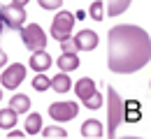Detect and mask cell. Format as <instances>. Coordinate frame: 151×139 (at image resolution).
<instances>
[{"mask_svg": "<svg viewBox=\"0 0 151 139\" xmlns=\"http://www.w3.org/2000/svg\"><path fill=\"white\" fill-rule=\"evenodd\" d=\"M5 63H7V53H5V51H2V49H0V67H2V65H5Z\"/></svg>", "mask_w": 151, "mask_h": 139, "instance_id": "obj_25", "label": "cell"}, {"mask_svg": "<svg viewBox=\"0 0 151 139\" xmlns=\"http://www.w3.org/2000/svg\"><path fill=\"white\" fill-rule=\"evenodd\" d=\"M0 100H2V88H0Z\"/></svg>", "mask_w": 151, "mask_h": 139, "instance_id": "obj_28", "label": "cell"}, {"mask_svg": "<svg viewBox=\"0 0 151 139\" xmlns=\"http://www.w3.org/2000/svg\"><path fill=\"white\" fill-rule=\"evenodd\" d=\"M26 79V65L23 63H12L9 67H5V72L0 74V83L7 91H17Z\"/></svg>", "mask_w": 151, "mask_h": 139, "instance_id": "obj_6", "label": "cell"}, {"mask_svg": "<svg viewBox=\"0 0 151 139\" xmlns=\"http://www.w3.org/2000/svg\"><path fill=\"white\" fill-rule=\"evenodd\" d=\"M2 26H5V19H2V12H0V33H2Z\"/></svg>", "mask_w": 151, "mask_h": 139, "instance_id": "obj_27", "label": "cell"}, {"mask_svg": "<svg viewBox=\"0 0 151 139\" xmlns=\"http://www.w3.org/2000/svg\"><path fill=\"white\" fill-rule=\"evenodd\" d=\"M51 56L47 53V49H37V51H30V60H28V65H30V70H35V72H47L49 67H51Z\"/></svg>", "mask_w": 151, "mask_h": 139, "instance_id": "obj_9", "label": "cell"}, {"mask_svg": "<svg viewBox=\"0 0 151 139\" xmlns=\"http://www.w3.org/2000/svg\"><path fill=\"white\" fill-rule=\"evenodd\" d=\"M12 2H14V5H19V7H26L30 0H12Z\"/></svg>", "mask_w": 151, "mask_h": 139, "instance_id": "obj_26", "label": "cell"}, {"mask_svg": "<svg viewBox=\"0 0 151 139\" xmlns=\"http://www.w3.org/2000/svg\"><path fill=\"white\" fill-rule=\"evenodd\" d=\"M42 137H68V132L58 125H49V128H42Z\"/></svg>", "mask_w": 151, "mask_h": 139, "instance_id": "obj_22", "label": "cell"}, {"mask_svg": "<svg viewBox=\"0 0 151 139\" xmlns=\"http://www.w3.org/2000/svg\"><path fill=\"white\" fill-rule=\"evenodd\" d=\"M9 137H12V139H19V137H23V132H19V130L12 128V130H9Z\"/></svg>", "mask_w": 151, "mask_h": 139, "instance_id": "obj_24", "label": "cell"}, {"mask_svg": "<svg viewBox=\"0 0 151 139\" xmlns=\"http://www.w3.org/2000/svg\"><path fill=\"white\" fill-rule=\"evenodd\" d=\"M9 107H12L17 114H28V109H30V98L23 95V93H17L14 98L9 100Z\"/></svg>", "mask_w": 151, "mask_h": 139, "instance_id": "obj_13", "label": "cell"}, {"mask_svg": "<svg viewBox=\"0 0 151 139\" xmlns=\"http://www.w3.org/2000/svg\"><path fill=\"white\" fill-rule=\"evenodd\" d=\"M107 67L116 74H132L151 60V40L139 26H114L107 35Z\"/></svg>", "mask_w": 151, "mask_h": 139, "instance_id": "obj_1", "label": "cell"}, {"mask_svg": "<svg viewBox=\"0 0 151 139\" xmlns=\"http://www.w3.org/2000/svg\"><path fill=\"white\" fill-rule=\"evenodd\" d=\"M60 51H63V53H77L79 46H77L75 37H65V40H60Z\"/></svg>", "mask_w": 151, "mask_h": 139, "instance_id": "obj_21", "label": "cell"}, {"mask_svg": "<svg viewBox=\"0 0 151 139\" xmlns=\"http://www.w3.org/2000/svg\"><path fill=\"white\" fill-rule=\"evenodd\" d=\"M37 5L42 9H60L63 7V0H37Z\"/></svg>", "mask_w": 151, "mask_h": 139, "instance_id": "obj_23", "label": "cell"}, {"mask_svg": "<svg viewBox=\"0 0 151 139\" xmlns=\"http://www.w3.org/2000/svg\"><path fill=\"white\" fill-rule=\"evenodd\" d=\"M56 65L60 67V72H72V70L79 67V56L77 53H60Z\"/></svg>", "mask_w": 151, "mask_h": 139, "instance_id": "obj_11", "label": "cell"}, {"mask_svg": "<svg viewBox=\"0 0 151 139\" xmlns=\"http://www.w3.org/2000/svg\"><path fill=\"white\" fill-rule=\"evenodd\" d=\"M75 93H77V98L84 102V107H88V109H100L102 107V93H98L95 81L91 77H81L77 81Z\"/></svg>", "mask_w": 151, "mask_h": 139, "instance_id": "obj_3", "label": "cell"}, {"mask_svg": "<svg viewBox=\"0 0 151 139\" xmlns=\"http://www.w3.org/2000/svg\"><path fill=\"white\" fill-rule=\"evenodd\" d=\"M21 42L28 51H37V49H44L47 46V33L42 30V26L37 23H28L21 28Z\"/></svg>", "mask_w": 151, "mask_h": 139, "instance_id": "obj_5", "label": "cell"}, {"mask_svg": "<svg viewBox=\"0 0 151 139\" xmlns=\"http://www.w3.org/2000/svg\"><path fill=\"white\" fill-rule=\"evenodd\" d=\"M23 130H26V135H40V132H42V116L35 114V111H33V114H28Z\"/></svg>", "mask_w": 151, "mask_h": 139, "instance_id": "obj_16", "label": "cell"}, {"mask_svg": "<svg viewBox=\"0 0 151 139\" xmlns=\"http://www.w3.org/2000/svg\"><path fill=\"white\" fill-rule=\"evenodd\" d=\"M77 111H79L77 102H70V100L49 104V116L56 120V123H68V120L77 118Z\"/></svg>", "mask_w": 151, "mask_h": 139, "instance_id": "obj_7", "label": "cell"}, {"mask_svg": "<svg viewBox=\"0 0 151 139\" xmlns=\"http://www.w3.org/2000/svg\"><path fill=\"white\" fill-rule=\"evenodd\" d=\"M128 5H130V0H107V14L119 16V14H123L128 9Z\"/></svg>", "mask_w": 151, "mask_h": 139, "instance_id": "obj_17", "label": "cell"}, {"mask_svg": "<svg viewBox=\"0 0 151 139\" xmlns=\"http://www.w3.org/2000/svg\"><path fill=\"white\" fill-rule=\"evenodd\" d=\"M75 14L68 12V9H60L54 21H51V37L56 42L65 40V37H72V28H75Z\"/></svg>", "mask_w": 151, "mask_h": 139, "instance_id": "obj_4", "label": "cell"}, {"mask_svg": "<svg viewBox=\"0 0 151 139\" xmlns=\"http://www.w3.org/2000/svg\"><path fill=\"white\" fill-rule=\"evenodd\" d=\"M0 12H2V19H5V26L9 28V30H21L23 28V23H26V9L19 7V5H7V7H0Z\"/></svg>", "mask_w": 151, "mask_h": 139, "instance_id": "obj_8", "label": "cell"}, {"mask_svg": "<svg viewBox=\"0 0 151 139\" xmlns=\"http://www.w3.org/2000/svg\"><path fill=\"white\" fill-rule=\"evenodd\" d=\"M81 135H84V137H102V123L95 120V118L84 120V125H81Z\"/></svg>", "mask_w": 151, "mask_h": 139, "instance_id": "obj_14", "label": "cell"}, {"mask_svg": "<svg viewBox=\"0 0 151 139\" xmlns=\"http://www.w3.org/2000/svg\"><path fill=\"white\" fill-rule=\"evenodd\" d=\"M75 42H77V46H79V51H93L95 46H98V35H95L93 30H79L75 35Z\"/></svg>", "mask_w": 151, "mask_h": 139, "instance_id": "obj_10", "label": "cell"}, {"mask_svg": "<svg viewBox=\"0 0 151 139\" xmlns=\"http://www.w3.org/2000/svg\"><path fill=\"white\" fill-rule=\"evenodd\" d=\"M102 7H105V5H102V0H93V2H91V9H88V14H91V19H93V21H102V16L107 14Z\"/></svg>", "mask_w": 151, "mask_h": 139, "instance_id": "obj_19", "label": "cell"}, {"mask_svg": "<svg viewBox=\"0 0 151 139\" xmlns=\"http://www.w3.org/2000/svg\"><path fill=\"white\" fill-rule=\"evenodd\" d=\"M142 118V109H139V104L137 102H126V118L128 123H137V120Z\"/></svg>", "mask_w": 151, "mask_h": 139, "instance_id": "obj_18", "label": "cell"}, {"mask_svg": "<svg viewBox=\"0 0 151 139\" xmlns=\"http://www.w3.org/2000/svg\"><path fill=\"white\" fill-rule=\"evenodd\" d=\"M107 135L114 137L116 135V128L121 118H126V102L119 98V93L114 88H107Z\"/></svg>", "mask_w": 151, "mask_h": 139, "instance_id": "obj_2", "label": "cell"}, {"mask_svg": "<svg viewBox=\"0 0 151 139\" xmlns=\"http://www.w3.org/2000/svg\"><path fill=\"white\" fill-rule=\"evenodd\" d=\"M33 88L42 93V91H47V88H51V79H49L47 74H42V72H37V77L33 79Z\"/></svg>", "mask_w": 151, "mask_h": 139, "instance_id": "obj_20", "label": "cell"}, {"mask_svg": "<svg viewBox=\"0 0 151 139\" xmlns=\"http://www.w3.org/2000/svg\"><path fill=\"white\" fill-rule=\"evenodd\" d=\"M17 111L12 109V107H7V109H0V128L2 130H12L14 125H17Z\"/></svg>", "mask_w": 151, "mask_h": 139, "instance_id": "obj_15", "label": "cell"}, {"mask_svg": "<svg viewBox=\"0 0 151 139\" xmlns=\"http://www.w3.org/2000/svg\"><path fill=\"white\" fill-rule=\"evenodd\" d=\"M51 88H54L56 93H68V91L72 88V81L68 77V72H58L56 77L51 79Z\"/></svg>", "mask_w": 151, "mask_h": 139, "instance_id": "obj_12", "label": "cell"}]
</instances>
